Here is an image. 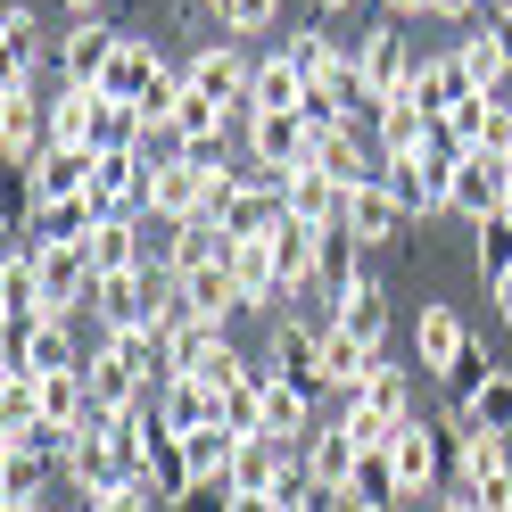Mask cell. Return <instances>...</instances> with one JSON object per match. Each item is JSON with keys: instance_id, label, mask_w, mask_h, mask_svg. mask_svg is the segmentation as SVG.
<instances>
[{"instance_id": "6da1fadb", "label": "cell", "mask_w": 512, "mask_h": 512, "mask_svg": "<svg viewBox=\"0 0 512 512\" xmlns=\"http://www.w3.org/2000/svg\"><path fill=\"white\" fill-rule=\"evenodd\" d=\"M248 83H256V58H240V42H199L182 67V91H199L232 116H248Z\"/></svg>"}, {"instance_id": "7a4b0ae2", "label": "cell", "mask_w": 512, "mask_h": 512, "mask_svg": "<svg viewBox=\"0 0 512 512\" xmlns=\"http://www.w3.org/2000/svg\"><path fill=\"white\" fill-rule=\"evenodd\" d=\"M356 83H364L372 116L389 108V100H405V83H413V50H405L397 25H372V34H356Z\"/></svg>"}, {"instance_id": "3957f363", "label": "cell", "mask_w": 512, "mask_h": 512, "mask_svg": "<svg viewBox=\"0 0 512 512\" xmlns=\"http://www.w3.org/2000/svg\"><path fill=\"white\" fill-rule=\"evenodd\" d=\"M0 372H34V380H58V372H83V347H75V323H9V356Z\"/></svg>"}, {"instance_id": "277c9868", "label": "cell", "mask_w": 512, "mask_h": 512, "mask_svg": "<svg viewBox=\"0 0 512 512\" xmlns=\"http://www.w3.org/2000/svg\"><path fill=\"white\" fill-rule=\"evenodd\" d=\"M240 149H248V166H265L281 182V174L314 166V124L306 116H248L240 124Z\"/></svg>"}, {"instance_id": "5b68a950", "label": "cell", "mask_w": 512, "mask_h": 512, "mask_svg": "<svg viewBox=\"0 0 512 512\" xmlns=\"http://www.w3.org/2000/svg\"><path fill=\"white\" fill-rule=\"evenodd\" d=\"M298 471H306V488L323 496V504H347V488H356V471H364V446L347 438L339 422H323V430L298 446Z\"/></svg>"}, {"instance_id": "8992f818", "label": "cell", "mask_w": 512, "mask_h": 512, "mask_svg": "<svg viewBox=\"0 0 512 512\" xmlns=\"http://www.w3.org/2000/svg\"><path fill=\"white\" fill-rule=\"evenodd\" d=\"M207 190H215V174L190 166V157H182V166H149V199H141V215L166 223V232H174V223H199V215H207Z\"/></svg>"}, {"instance_id": "52a82bcc", "label": "cell", "mask_w": 512, "mask_h": 512, "mask_svg": "<svg viewBox=\"0 0 512 512\" xmlns=\"http://www.w3.org/2000/svg\"><path fill=\"white\" fill-rule=\"evenodd\" d=\"M504 199H512V157H496V149H479V157H463L455 166V207L463 223H488V215H504Z\"/></svg>"}, {"instance_id": "ba28073f", "label": "cell", "mask_w": 512, "mask_h": 512, "mask_svg": "<svg viewBox=\"0 0 512 512\" xmlns=\"http://www.w3.org/2000/svg\"><path fill=\"white\" fill-rule=\"evenodd\" d=\"M323 331L331 323H306V314H273V339H265V372L281 380H323Z\"/></svg>"}, {"instance_id": "9c48e42d", "label": "cell", "mask_w": 512, "mask_h": 512, "mask_svg": "<svg viewBox=\"0 0 512 512\" xmlns=\"http://www.w3.org/2000/svg\"><path fill=\"white\" fill-rule=\"evenodd\" d=\"M174 67L157 58V42L149 34H124L116 42V67H108V83H100V100H116V108H149V91L166 83Z\"/></svg>"}, {"instance_id": "30bf717a", "label": "cell", "mask_w": 512, "mask_h": 512, "mask_svg": "<svg viewBox=\"0 0 512 512\" xmlns=\"http://www.w3.org/2000/svg\"><path fill=\"white\" fill-rule=\"evenodd\" d=\"M446 446H455V438H438V422H422V413H413V422L389 438V463H397V479H405V504L438 488V471H446Z\"/></svg>"}, {"instance_id": "8fae6325", "label": "cell", "mask_w": 512, "mask_h": 512, "mask_svg": "<svg viewBox=\"0 0 512 512\" xmlns=\"http://www.w3.org/2000/svg\"><path fill=\"white\" fill-rule=\"evenodd\" d=\"M380 190H389L405 215H438L455 199V166H446V157H405V166H380Z\"/></svg>"}, {"instance_id": "7c38bea8", "label": "cell", "mask_w": 512, "mask_h": 512, "mask_svg": "<svg viewBox=\"0 0 512 512\" xmlns=\"http://www.w3.org/2000/svg\"><path fill=\"white\" fill-rule=\"evenodd\" d=\"M116 25H100V17H75L67 34H58V67H67V83H83V91H100L108 83V67H116Z\"/></svg>"}, {"instance_id": "4fadbf2b", "label": "cell", "mask_w": 512, "mask_h": 512, "mask_svg": "<svg viewBox=\"0 0 512 512\" xmlns=\"http://www.w3.org/2000/svg\"><path fill=\"white\" fill-rule=\"evenodd\" d=\"M314 166L339 190H364V182H380V149L364 141V124H323V133H314Z\"/></svg>"}, {"instance_id": "5bb4252c", "label": "cell", "mask_w": 512, "mask_h": 512, "mask_svg": "<svg viewBox=\"0 0 512 512\" xmlns=\"http://www.w3.org/2000/svg\"><path fill=\"white\" fill-rule=\"evenodd\" d=\"M141 223H149V215H100V232L83 240V256H91V273H100V281H116V273H141L149 256H157Z\"/></svg>"}, {"instance_id": "9a60e30c", "label": "cell", "mask_w": 512, "mask_h": 512, "mask_svg": "<svg viewBox=\"0 0 512 512\" xmlns=\"http://www.w3.org/2000/svg\"><path fill=\"white\" fill-rule=\"evenodd\" d=\"M83 190H91V149H42L25 166V215L58 207V199H83Z\"/></svg>"}, {"instance_id": "2e32d148", "label": "cell", "mask_w": 512, "mask_h": 512, "mask_svg": "<svg viewBox=\"0 0 512 512\" xmlns=\"http://www.w3.org/2000/svg\"><path fill=\"white\" fill-rule=\"evenodd\" d=\"M232 290H240V314H281V273H273V240H232Z\"/></svg>"}, {"instance_id": "e0dca14e", "label": "cell", "mask_w": 512, "mask_h": 512, "mask_svg": "<svg viewBox=\"0 0 512 512\" xmlns=\"http://www.w3.org/2000/svg\"><path fill=\"white\" fill-rule=\"evenodd\" d=\"M298 479V455L281 438H240V455H232V496H281Z\"/></svg>"}, {"instance_id": "ac0fdd59", "label": "cell", "mask_w": 512, "mask_h": 512, "mask_svg": "<svg viewBox=\"0 0 512 512\" xmlns=\"http://www.w3.org/2000/svg\"><path fill=\"white\" fill-rule=\"evenodd\" d=\"M281 215H290V223H314V232H331V223L347 215V190H339L323 166H298V174H281Z\"/></svg>"}, {"instance_id": "d6986e66", "label": "cell", "mask_w": 512, "mask_h": 512, "mask_svg": "<svg viewBox=\"0 0 512 512\" xmlns=\"http://www.w3.org/2000/svg\"><path fill=\"white\" fill-rule=\"evenodd\" d=\"M58 471H67L75 488H83V504H100L108 488H124V479H133V471H124V455H116V438H108V430H83V438L67 446V463H58Z\"/></svg>"}, {"instance_id": "ffe728a7", "label": "cell", "mask_w": 512, "mask_h": 512, "mask_svg": "<svg viewBox=\"0 0 512 512\" xmlns=\"http://www.w3.org/2000/svg\"><path fill=\"white\" fill-rule=\"evenodd\" d=\"M42 149H50V116H42V100H34V91H0V157L25 174Z\"/></svg>"}, {"instance_id": "44dd1931", "label": "cell", "mask_w": 512, "mask_h": 512, "mask_svg": "<svg viewBox=\"0 0 512 512\" xmlns=\"http://www.w3.org/2000/svg\"><path fill=\"white\" fill-rule=\"evenodd\" d=\"M405 100L422 108L430 124H438L446 108H463V100H471V75H463V58H455V50H438V58H413V83H405Z\"/></svg>"}, {"instance_id": "7402d4cb", "label": "cell", "mask_w": 512, "mask_h": 512, "mask_svg": "<svg viewBox=\"0 0 512 512\" xmlns=\"http://www.w3.org/2000/svg\"><path fill=\"white\" fill-rule=\"evenodd\" d=\"M463 347H471V331H463V314L446 298H430L422 314H413V364H422V372H455Z\"/></svg>"}, {"instance_id": "603a6c76", "label": "cell", "mask_w": 512, "mask_h": 512, "mask_svg": "<svg viewBox=\"0 0 512 512\" xmlns=\"http://www.w3.org/2000/svg\"><path fill=\"white\" fill-rule=\"evenodd\" d=\"M331 323H339L347 339H364L372 356H380V347H389V290H380L372 273H364V281H347V290L331 298Z\"/></svg>"}, {"instance_id": "cb8c5ba5", "label": "cell", "mask_w": 512, "mask_h": 512, "mask_svg": "<svg viewBox=\"0 0 512 512\" xmlns=\"http://www.w3.org/2000/svg\"><path fill=\"white\" fill-rule=\"evenodd\" d=\"M314 430V389L306 380H281V372H265V438H281V446H306Z\"/></svg>"}, {"instance_id": "d4e9b609", "label": "cell", "mask_w": 512, "mask_h": 512, "mask_svg": "<svg viewBox=\"0 0 512 512\" xmlns=\"http://www.w3.org/2000/svg\"><path fill=\"white\" fill-rule=\"evenodd\" d=\"M306 91H314V83H306V75L290 67V58L273 50V58H256V83H248V116H306ZM248 116H240V124H248Z\"/></svg>"}, {"instance_id": "484cf974", "label": "cell", "mask_w": 512, "mask_h": 512, "mask_svg": "<svg viewBox=\"0 0 512 512\" xmlns=\"http://www.w3.org/2000/svg\"><path fill=\"white\" fill-rule=\"evenodd\" d=\"M430 133L438 124L413 108V100H389L372 116V149H380V166H405V157H430Z\"/></svg>"}, {"instance_id": "4316f807", "label": "cell", "mask_w": 512, "mask_h": 512, "mask_svg": "<svg viewBox=\"0 0 512 512\" xmlns=\"http://www.w3.org/2000/svg\"><path fill=\"white\" fill-rule=\"evenodd\" d=\"M339 223H347L364 248H389V240H405V223H413V215H405L380 182H364V190H347V215H339Z\"/></svg>"}, {"instance_id": "83f0119b", "label": "cell", "mask_w": 512, "mask_h": 512, "mask_svg": "<svg viewBox=\"0 0 512 512\" xmlns=\"http://www.w3.org/2000/svg\"><path fill=\"white\" fill-rule=\"evenodd\" d=\"M100 356H116L124 372L141 380V389H166V380H174V364H166V339H157L149 323H133V331H100Z\"/></svg>"}, {"instance_id": "f1b7e54d", "label": "cell", "mask_w": 512, "mask_h": 512, "mask_svg": "<svg viewBox=\"0 0 512 512\" xmlns=\"http://www.w3.org/2000/svg\"><path fill=\"white\" fill-rule=\"evenodd\" d=\"M314 265H323V232L281 215V232H273V273H281V290H290V298L314 290Z\"/></svg>"}, {"instance_id": "f546056e", "label": "cell", "mask_w": 512, "mask_h": 512, "mask_svg": "<svg viewBox=\"0 0 512 512\" xmlns=\"http://www.w3.org/2000/svg\"><path fill=\"white\" fill-rule=\"evenodd\" d=\"M215 422V389H207V380H166V389H157V430H166V438H190V430H207Z\"/></svg>"}, {"instance_id": "4dcf8cb0", "label": "cell", "mask_w": 512, "mask_h": 512, "mask_svg": "<svg viewBox=\"0 0 512 512\" xmlns=\"http://www.w3.org/2000/svg\"><path fill=\"white\" fill-rule=\"evenodd\" d=\"M182 306H190V323H232L240 314V290H232V265H199V273H182Z\"/></svg>"}, {"instance_id": "1f68e13d", "label": "cell", "mask_w": 512, "mask_h": 512, "mask_svg": "<svg viewBox=\"0 0 512 512\" xmlns=\"http://www.w3.org/2000/svg\"><path fill=\"white\" fill-rule=\"evenodd\" d=\"M0 58H9L0 91H34V58H42V17H34V9H9V17H0Z\"/></svg>"}, {"instance_id": "d6a6232c", "label": "cell", "mask_w": 512, "mask_h": 512, "mask_svg": "<svg viewBox=\"0 0 512 512\" xmlns=\"http://www.w3.org/2000/svg\"><path fill=\"white\" fill-rule=\"evenodd\" d=\"M42 116H50V149H91V124H100V91L67 83L58 100H42Z\"/></svg>"}, {"instance_id": "836d02e7", "label": "cell", "mask_w": 512, "mask_h": 512, "mask_svg": "<svg viewBox=\"0 0 512 512\" xmlns=\"http://www.w3.org/2000/svg\"><path fill=\"white\" fill-rule=\"evenodd\" d=\"M364 380H372V347H364V339H347V331L331 323V331H323V380H314V389L364 397Z\"/></svg>"}, {"instance_id": "e575fe53", "label": "cell", "mask_w": 512, "mask_h": 512, "mask_svg": "<svg viewBox=\"0 0 512 512\" xmlns=\"http://www.w3.org/2000/svg\"><path fill=\"white\" fill-rule=\"evenodd\" d=\"M504 471H512V438L455 430V479H463V488H488V479H504Z\"/></svg>"}, {"instance_id": "d590c367", "label": "cell", "mask_w": 512, "mask_h": 512, "mask_svg": "<svg viewBox=\"0 0 512 512\" xmlns=\"http://www.w3.org/2000/svg\"><path fill=\"white\" fill-rule=\"evenodd\" d=\"M215 422L232 438H265V364H248V380L215 389Z\"/></svg>"}, {"instance_id": "8d00e7d4", "label": "cell", "mask_w": 512, "mask_h": 512, "mask_svg": "<svg viewBox=\"0 0 512 512\" xmlns=\"http://www.w3.org/2000/svg\"><path fill=\"white\" fill-rule=\"evenodd\" d=\"M141 488H149L157 504H190V496H199V479H190L182 438H157V446H149V463H141Z\"/></svg>"}, {"instance_id": "74e56055", "label": "cell", "mask_w": 512, "mask_h": 512, "mask_svg": "<svg viewBox=\"0 0 512 512\" xmlns=\"http://www.w3.org/2000/svg\"><path fill=\"white\" fill-rule=\"evenodd\" d=\"M446 430H496V438H512V372H496L463 413H446Z\"/></svg>"}, {"instance_id": "f35d334b", "label": "cell", "mask_w": 512, "mask_h": 512, "mask_svg": "<svg viewBox=\"0 0 512 512\" xmlns=\"http://www.w3.org/2000/svg\"><path fill=\"white\" fill-rule=\"evenodd\" d=\"M455 58H463V75H471V91H479V100H504L512 58L496 50V34H471V42H455Z\"/></svg>"}, {"instance_id": "ab89813d", "label": "cell", "mask_w": 512, "mask_h": 512, "mask_svg": "<svg viewBox=\"0 0 512 512\" xmlns=\"http://www.w3.org/2000/svg\"><path fill=\"white\" fill-rule=\"evenodd\" d=\"M496 372H504V364H496V356H488V347H479V339H471V347H463V356H455V372H438V389H446V413H463V405H471L479 389H488V380H496Z\"/></svg>"}, {"instance_id": "60d3db41", "label": "cell", "mask_w": 512, "mask_h": 512, "mask_svg": "<svg viewBox=\"0 0 512 512\" xmlns=\"http://www.w3.org/2000/svg\"><path fill=\"white\" fill-rule=\"evenodd\" d=\"M42 422V380L34 372H0V438H25Z\"/></svg>"}, {"instance_id": "b9f144b4", "label": "cell", "mask_w": 512, "mask_h": 512, "mask_svg": "<svg viewBox=\"0 0 512 512\" xmlns=\"http://www.w3.org/2000/svg\"><path fill=\"white\" fill-rule=\"evenodd\" d=\"M42 479H50V463L34 455V446H0V504H34Z\"/></svg>"}, {"instance_id": "7bdbcfd3", "label": "cell", "mask_w": 512, "mask_h": 512, "mask_svg": "<svg viewBox=\"0 0 512 512\" xmlns=\"http://www.w3.org/2000/svg\"><path fill=\"white\" fill-rule=\"evenodd\" d=\"M356 248H364V240L347 232V223H331V232H323V265H314V290H331V298H339L347 281H364V273H356Z\"/></svg>"}, {"instance_id": "ee69618b", "label": "cell", "mask_w": 512, "mask_h": 512, "mask_svg": "<svg viewBox=\"0 0 512 512\" xmlns=\"http://www.w3.org/2000/svg\"><path fill=\"white\" fill-rule=\"evenodd\" d=\"M471 240H479V273H512V215H488V223H471Z\"/></svg>"}, {"instance_id": "f6af8a7d", "label": "cell", "mask_w": 512, "mask_h": 512, "mask_svg": "<svg viewBox=\"0 0 512 512\" xmlns=\"http://www.w3.org/2000/svg\"><path fill=\"white\" fill-rule=\"evenodd\" d=\"M281 17V0H223V34H265Z\"/></svg>"}, {"instance_id": "bcb514c9", "label": "cell", "mask_w": 512, "mask_h": 512, "mask_svg": "<svg viewBox=\"0 0 512 512\" xmlns=\"http://www.w3.org/2000/svg\"><path fill=\"white\" fill-rule=\"evenodd\" d=\"M91 512H157V496L141 488V479H124V488H108V496L91 504Z\"/></svg>"}, {"instance_id": "7dc6e473", "label": "cell", "mask_w": 512, "mask_h": 512, "mask_svg": "<svg viewBox=\"0 0 512 512\" xmlns=\"http://www.w3.org/2000/svg\"><path fill=\"white\" fill-rule=\"evenodd\" d=\"M190 166H207V174H232V133H207V141H190Z\"/></svg>"}, {"instance_id": "c3c4849f", "label": "cell", "mask_w": 512, "mask_h": 512, "mask_svg": "<svg viewBox=\"0 0 512 512\" xmlns=\"http://www.w3.org/2000/svg\"><path fill=\"white\" fill-rule=\"evenodd\" d=\"M488 34H496V50L512 58V0H496V9H488Z\"/></svg>"}, {"instance_id": "681fc988", "label": "cell", "mask_w": 512, "mask_h": 512, "mask_svg": "<svg viewBox=\"0 0 512 512\" xmlns=\"http://www.w3.org/2000/svg\"><path fill=\"white\" fill-rule=\"evenodd\" d=\"M430 17H455V25H471V17H479V0H430Z\"/></svg>"}, {"instance_id": "f907efd6", "label": "cell", "mask_w": 512, "mask_h": 512, "mask_svg": "<svg viewBox=\"0 0 512 512\" xmlns=\"http://www.w3.org/2000/svg\"><path fill=\"white\" fill-rule=\"evenodd\" d=\"M223 512H281V496H223Z\"/></svg>"}, {"instance_id": "816d5d0a", "label": "cell", "mask_w": 512, "mask_h": 512, "mask_svg": "<svg viewBox=\"0 0 512 512\" xmlns=\"http://www.w3.org/2000/svg\"><path fill=\"white\" fill-rule=\"evenodd\" d=\"M488 298H496V314H504V331H512V273H496V281H488Z\"/></svg>"}, {"instance_id": "f5cc1de1", "label": "cell", "mask_w": 512, "mask_h": 512, "mask_svg": "<svg viewBox=\"0 0 512 512\" xmlns=\"http://www.w3.org/2000/svg\"><path fill=\"white\" fill-rule=\"evenodd\" d=\"M0 512H58V504H42V496H34V504H0Z\"/></svg>"}, {"instance_id": "db71d44e", "label": "cell", "mask_w": 512, "mask_h": 512, "mask_svg": "<svg viewBox=\"0 0 512 512\" xmlns=\"http://www.w3.org/2000/svg\"><path fill=\"white\" fill-rule=\"evenodd\" d=\"M389 9H397V17H413V9H430V0H389Z\"/></svg>"}, {"instance_id": "11a10c76", "label": "cell", "mask_w": 512, "mask_h": 512, "mask_svg": "<svg viewBox=\"0 0 512 512\" xmlns=\"http://www.w3.org/2000/svg\"><path fill=\"white\" fill-rule=\"evenodd\" d=\"M67 9H75V17H100V0H67Z\"/></svg>"}, {"instance_id": "9f6ffc18", "label": "cell", "mask_w": 512, "mask_h": 512, "mask_svg": "<svg viewBox=\"0 0 512 512\" xmlns=\"http://www.w3.org/2000/svg\"><path fill=\"white\" fill-rule=\"evenodd\" d=\"M314 9H347V0H314Z\"/></svg>"}]
</instances>
